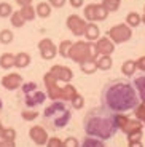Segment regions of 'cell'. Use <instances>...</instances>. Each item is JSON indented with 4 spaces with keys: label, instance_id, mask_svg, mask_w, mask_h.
Returning <instances> with one entry per match:
<instances>
[{
    "label": "cell",
    "instance_id": "816d5d0a",
    "mask_svg": "<svg viewBox=\"0 0 145 147\" xmlns=\"http://www.w3.org/2000/svg\"><path fill=\"white\" fill-rule=\"evenodd\" d=\"M0 110H2V99H0Z\"/></svg>",
    "mask_w": 145,
    "mask_h": 147
},
{
    "label": "cell",
    "instance_id": "2e32d148",
    "mask_svg": "<svg viewBox=\"0 0 145 147\" xmlns=\"http://www.w3.org/2000/svg\"><path fill=\"white\" fill-rule=\"evenodd\" d=\"M15 64H16V55L3 53L0 56V67L2 69H11V67H15Z\"/></svg>",
    "mask_w": 145,
    "mask_h": 147
},
{
    "label": "cell",
    "instance_id": "8d00e7d4",
    "mask_svg": "<svg viewBox=\"0 0 145 147\" xmlns=\"http://www.w3.org/2000/svg\"><path fill=\"white\" fill-rule=\"evenodd\" d=\"M37 88H38V86H37L35 82H26V83L21 85V90H22L24 94H30V93L37 91Z\"/></svg>",
    "mask_w": 145,
    "mask_h": 147
},
{
    "label": "cell",
    "instance_id": "52a82bcc",
    "mask_svg": "<svg viewBox=\"0 0 145 147\" xmlns=\"http://www.w3.org/2000/svg\"><path fill=\"white\" fill-rule=\"evenodd\" d=\"M38 51H40V56L45 61H51L58 55V48H56V45L53 43L51 38H42L38 42Z\"/></svg>",
    "mask_w": 145,
    "mask_h": 147
},
{
    "label": "cell",
    "instance_id": "c3c4849f",
    "mask_svg": "<svg viewBox=\"0 0 145 147\" xmlns=\"http://www.w3.org/2000/svg\"><path fill=\"white\" fill-rule=\"evenodd\" d=\"M16 3L21 5V7H26V5H30V3H32V0H16Z\"/></svg>",
    "mask_w": 145,
    "mask_h": 147
},
{
    "label": "cell",
    "instance_id": "60d3db41",
    "mask_svg": "<svg viewBox=\"0 0 145 147\" xmlns=\"http://www.w3.org/2000/svg\"><path fill=\"white\" fill-rule=\"evenodd\" d=\"M46 147H64V141L59 138H50L46 142Z\"/></svg>",
    "mask_w": 145,
    "mask_h": 147
},
{
    "label": "cell",
    "instance_id": "74e56055",
    "mask_svg": "<svg viewBox=\"0 0 145 147\" xmlns=\"http://www.w3.org/2000/svg\"><path fill=\"white\" fill-rule=\"evenodd\" d=\"M115 121H116L118 129H123L124 125L129 121V117H128V115H123V114H115Z\"/></svg>",
    "mask_w": 145,
    "mask_h": 147
},
{
    "label": "cell",
    "instance_id": "d4e9b609",
    "mask_svg": "<svg viewBox=\"0 0 145 147\" xmlns=\"http://www.w3.org/2000/svg\"><path fill=\"white\" fill-rule=\"evenodd\" d=\"M107 16H109V10L104 7L102 3L96 5V11H94V22L97 21H105L107 19Z\"/></svg>",
    "mask_w": 145,
    "mask_h": 147
},
{
    "label": "cell",
    "instance_id": "83f0119b",
    "mask_svg": "<svg viewBox=\"0 0 145 147\" xmlns=\"http://www.w3.org/2000/svg\"><path fill=\"white\" fill-rule=\"evenodd\" d=\"M73 42L70 40H62L58 47V53L62 56V58H69V53H70V48H72Z\"/></svg>",
    "mask_w": 145,
    "mask_h": 147
},
{
    "label": "cell",
    "instance_id": "836d02e7",
    "mask_svg": "<svg viewBox=\"0 0 145 147\" xmlns=\"http://www.w3.org/2000/svg\"><path fill=\"white\" fill-rule=\"evenodd\" d=\"M102 5L109 10V13H112V11H116L120 8L121 0H102Z\"/></svg>",
    "mask_w": 145,
    "mask_h": 147
},
{
    "label": "cell",
    "instance_id": "e0dca14e",
    "mask_svg": "<svg viewBox=\"0 0 145 147\" xmlns=\"http://www.w3.org/2000/svg\"><path fill=\"white\" fill-rule=\"evenodd\" d=\"M136 70H137V64H136V61H132V59L124 61L123 66H121V72H123V75H126V77H132L136 74Z\"/></svg>",
    "mask_w": 145,
    "mask_h": 147
},
{
    "label": "cell",
    "instance_id": "8fae6325",
    "mask_svg": "<svg viewBox=\"0 0 145 147\" xmlns=\"http://www.w3.org/2000/svg\"><path fill=\"white\" fill-rule=\"evenodd\" d=\"M21 85H22V77L19 74L11 72V74H7V75L2 78V86H3L5 90H10V91L18 90Z\"/></svg>",
    "mask_w": 145,
    "mask_h": 147
},
{
    "label": "cell",
    "instance_id": "ba28073f",
    "mask_svg": "<svg viewBox=\"0 0 145 147\" xmlns=\"http://www.w3.org/2000/svg\"><path fill=\"white\" fill-rule=\"evenodd\" d=\"M29 138L37 144V146H45V144L48 142V139H50L46 129H45L43 126H40V125L32 126V128L29 129Z\"/></svg>",
    "mask_w": 145,
    "mask_h": 147
},
{
    "label": "cell",
    "instance_id": "d6986e66",
    "mask_svg": "<svg viewBox=\"0 0 145 147\" xmlns=\"http://www.w3.org/2000/svg\"><path fill=\"white\" fill-rule=\"evenodd\" d=\"M134 88L136 91H137L139 98H140V101H145V75H140V77H137L134 80Z\"/></svg>",
    "mask_w": 145,
    "mask_h": 147
},
{
    "label": "cell",
    "instance_id": "f907efd6",
    "mask_svg": "<svg viewBox=\"0 0 145 147\" xmlns=\"http://www.w3.org/2000/svg\"><path fill=\"white\" fill-rule=\"evenodd\" d=\"M3 125H2V121H0V138H2V134H3Z\"/></svg>",
    "mask_w": 145,
    "mask_h": 147
},
{
    "label": "cell",
    "instance_id": "f35d334b",
    "mask_svg": "<svg viewBox=\"0 0 145 147\" xmlns=\"http://www.w3.org/2000/svg\"><path fill=\"white\" fill-rule=\"evenodd\" d=\"M3 141H15L16 139V129L15 128H5L3 134H2Z\"/></svg>",
    "mask_w": 145,
    "mask_h": 147
},
{
    "label": "cell",
    "instance_id": "f1b7e54d",
    "mask_svg": "<svg viewBox=\"0 0 145 147\" xmlns=\"http://www.w3.org/2000/svg\"><path fill=\"white\" fill-rule=\"evenodd\" d=\"M94 11H96V3H89V5L85 7L83 16L88 22H94Z\"/></svg>",
    "mask_w": 145,
    "mask_h": 147
},
{
    "label": "cell",
    "instance_id": "e575fe53",
    "mask_svg": "<svg viewBox=\"0 0 145 147\" xmlns=\"http://www.w3.org/2000/svg\"><path fill=\"white\" fill-rule=\"evenodd\" d=\"M21 117H22V120H26V121H32L38 117V112L34 110V109H26L21 112Z\"/></svg>",
    "mask_w": 145,
    "mask_h": 147
},
{
    "label": "cell",
    "instance_id": "681fc988",
    "mask_svg": "<svg viewBox=\"0 0 145 147\" xmlns=\"http://www.w3.org/2000/svg\"><path fill=\"white\" fill-rule=\"evenodd\" d=\"M128 146L129 147H144V144H142V141H137V142H129Z\"/></svg>",
    "mask_w": 145,
    "mask_h": 147
},
{
    "label": "cell",
    "instance_id": "6da1fadb",
    "mask_svg": "<svg viewBox=\"0 0 145 147\" xmlns=\"http://www.w3.org/2000/svg\"><path fill=\"white\" fill-rule=\"evenodd\" d=\"M101 101L102 106L112 112L124 114L128 110H134L140 102V98L132 83L126 80H113L102 88Z\"/></svg>",
    "mask_w": 145,
    "mask_h": 147
},
{
    "label": "cell",
    "instance_id": "ac0fdd59",
    "mask_svg": "<svg viewBox=\"0 0 145 147\" xmlns=\"http://www.w3.org/2000/svg\"><path fill=\"white\" fill-rule=\"evenodd\" d=\"M97 59H88V61H85V63L80 64V69L83 74H88V75H91V74H94L97 69V63H96Z\"/></svg>",
    "mask_w": 145,
    "mask_h": 147
},
{
    "label": "cell",
    "instance_id": "44dd1931",
    "mask_svg": "<svg viewBox=\"0 0 145 147\" xmlns=\"http://www.w3.org/2000/svg\"><path fill=\"white\" fill-rule=\"evenodd\" d=\"M37 16L38 18H48V16L51 15V5L48 3V2H40V3L37 5Z\"/></svg>",
    "mask_w": 145,
    "mask_h": 147
},
{
    "label": "cell",
    "instance_id": "7bdbcfd3",
    "mask_svg": "<svg viewBox=\"0 0 145 147\" xmlns=\"http://www.w3.org/2000/svg\"><path fill=\"white\" fill-rule=\"evenodd\" d=\"M137 141H142V131L132 133V134L128 136V144H129V142H137Z\"/></svg>",
    "mask_w": 145,
    "mask_h": 147
},
{
    "label": "cell",
    "instance_id": "4dcf8cb0",
    "mask_svg": "<svg viewBox=\"0 0 145 147\" xmlns=\"http://www.w3.org/2000/svg\"><path fill=\"white\" fill-rule=\"evenodd\" d=\"M134 115L137 120H140L142 123H145V101H140L139 106L134 109Z\"/></svg>",
    "mask_w": 145,
    "mask_h": 147
},
{
    "label": "cell",
    "instance_id": "ab89813d",
    "mask_svg": "<svg viewBox=\"0 0 145 147\" xmlns=\"http://www.w3.org/2000/svg\"><path fill=\"white\" fill-rule=\"evenodd\" d=\"M70 104H72V107L73 109H83V106H85V99H83V96L81 94H77L75 98H73L72 101H70Z\"/></svg>",
    "mask_w": 145,
    "mask_h": 147
},
{
    "label": "cell",
    "instance_id": "7402d4cb",
    "mask_svg": "<svg viewBox=\"0 0 145 147\" xmlns=\"http://www.w3.org/2000/svg\"><path fill=\"white\" fill-rule=\"evenodd\" d=\"M96 63H97L99 70H109V69H112V66H113L112 56H99Z\"/></svg>",
    "mask_w": 145,
    "mask_h": 147
},
{
    "label": "cell",
    "instance_id": "f6af8a7d",
    "mask_svg": "<svg viewBox=\"0 0 145 147\" xmlns=\"http://www.w3.org/2000/svg\"><path fill=\"white\" fill-rule=\"evenodd\" d=\"M48 3L51 5V7H54V8H61L65 5V0H48Z\"/></svg>",
    "mask_w": 145,
    "mask_h": 147
},
{
    "label": "cell",
    "instance_id": "603a6c76",
    "mask_svg": "<svg viewBox=\"0 0 145 147\" xmlns=\"http://www.w3.org/2000/svg\"><path fill=\"white\" fill-rule=\"evenodd\" d=\"M22 13V16H24L26 21H34V19L37 18V10L32 7V5H26V7H21V10H19Z\"/></svg>",
    "mask_w": 145,
    "mask_h": 147
},
{
    "label": "cell",
    "instance_id": "9a60e30c",
    "mask_svg": "<svg viewBox=\"0 0 145 147\" xmlns=\"http://www.w3.org/2000/svg\"><path fill=\"white\" fill-rule=\"evenodd\" d=\"M77 94H78V91H77L75 86L70 85V83H65L64 86H62V91H61V101H67V102H70Z\"/></svg>",
    "mask_w": 145,
    "mask_h": 147
},
{
    "label": "cell",
    "instance_id": "ffe728a7",
    "mask_svg": "<svg viewBox=\"0 0 145 147\" xmlns=\"http://www.w3.org/2000/svg\"><path fill=\"white\" fill-rule=\"evenodd\" d=\"M30 64V56L29 53H18L16 55V64L15 67H18V69H24V67H27Z\"/></svg>",
    "mask_w": 145,
    "mask_h": 147
},
{
    "label": "cell",
    "instance_id": "277c9868",
    "mask_svg": "<svg viewBox=\"0 0 145 147\" xmlns=\"http://www.w3.org/2000/svg\"><path fill=\"white\" fill-rule=\"evenodd\" d=\"M69 58L77 64H81L85 61H88V59H97L99 53L96 50V43H91L88 40L73 42L72 48H70V53H69Z\"/></svg>",
    "mask_w": 145,
    "mask_h": 147
},
{
    "label": "cell",
    "instance_id": "9c48e42d",
    "mask_svg": "<svg viewBox=\"0 0 145 147\" xmlns=\"http://www.w3.org/2000/svg\"><path fill=\"white\" fill-rule=\"evenodd\" d=\"M50 72L54 75L58 82H65V83H69V82L72 80V77H73V72H72V69H70V67L59 66V64H58V66L51 67Z\"/></svg>",
    "mask_w": 145,
    "mask_h": 147
},
{
    "label": "cell",
    "instance_id": "ee69618b",
    "mask_svg": "<svg viewBox=\"0 0 145 147\" xmlns=\"http://www.w3.org/2000/svg\"><path fill=\"white\" fill-rule=\"evenodd\" d=\"M136 64H137V70L145 72V56H140V58L136 61Z\"/></svg>",
    "mask_w": 145,
    "mask_h": 147
},
{
    "label": "cell",
    "instance_id": "30bf717a",
    "mask_svg": "<svg viewBox=\"0 0 145 147\" xmlns=\"http://www.w3.org/2000/svg\"><path fill=\"white\" fill-rule=\"evenodd\" d=\"M46 98H48L46 93L37 90V91L24 96V104L27 106V109H32V107H37V106H40V104H43Z\"/></svg>",
    "mask_w": 145,
    "mask_h": 147
},
{
    "label": "cell",
    "instance_id": "7dc6e473",
    "mask_svg": "<svg viewBox=\"0 0 145 147\" xmlns=\"http://www.w3.org/2000/svg\"><path fill=\"white\" fill-rule=\"evenodd\" d=\"M0 147H16L15 146V141H0Z\"/></svg>",
    "mask_w": 145,
    "mask_h": 147
},
{
    "label": "cell",
    "instance_id": "f546056e",
    "mask_svg": "<svg viewBox=\"0 0 145 147\" xmlns=\"http://www.w3.org/2000/svg\"><path fill=\"white\" fill-rule=\"evenodd\" d=\"M61 91H62V88L56 85V86H53V88L46 90V94H48V98H50L51 101H61Z\"/></svg>",
    "mask_w": 145,
    "mask_h": 147
},
{
    "label": "cell",
    "instance_id": "5bb4252c",
    "mask_svg": "<svg viewBox=\"0 0 145 147\" xmlns=\"http://www.w3.org/2000/svg\"><path fill=\"white\" fill-rule=\"evenodd\" d=\"M121 131H123L126 136H129V134H132V133L142 131V121L137 120V118H129V121L124 125V128L121 129Z\"/></svg>",
    "mask_w": 145,
    "mask_h": 147
},
{
    "label": "cell",
    "instance_id": "7a4b0ae2",
    "mask_svg": "<svg viewBox=\"0 0 145 147\" xmlns=\"http://www.w3.org/2000/svg\"><path fill=\"white\" fill-rule=\"evenodd\" d=\"M115 114L107 107L101 106V107H94L91 109L83 120V128L86 131L88 136L97 138V139L107 141L118 131L115 121Z\"/></svg>",
    "mask_w": 145,
    "mask_h": 147
},
{
    "label": "cell",
    "instance_id": "7c38bea8",
    "mask_svg": "<svg viewBox=\"0 0 145 147\" xmlns=\"http://www.w3.org/2000/svg\"><path fill=\"white\" fill-rule=\"evenodd\" d=\"M96 50H97L99 56H110L115 51V43L109 37H101L99 40H96Z\"/></svg>",
    "mask_w": 145,
    "mask_h": 147
},
{
    "label": "cell",
    "instance_id": "d590c367",
    "mask_svg": "<svg viewBox=\"0 0 145 147\" xmlns=\"http://www.w3.org/2000/svg\"><path fill=\"white\" fill-rule=\"evenodd\" d=\"M43 82H45V86H46V90H48V88H53V86H56V85H58V80H56V77H54L51 72H46V74L43 75Z\"/></svg>",
    "mask_w": 145,
    "mask_h": 147
},
{
    "label": "cell",
    "instance_id": "4fadbf2b",
    "mask_svg": "<svg viewBox=\"0 0 145 147\" xmlns=\"http://www.w3.org/2000/svg\"><path fill=\"white\" fill-rule=\"evenodd\" d=\"M85 37H86L88 42H94L101 38V29L96 22H88L86 30H85Z\"/></svg>",
    "mask_w": 145,
    "mask_h": 147
},
{
    "label": "cell",
    "instance_id": "bcb514c9",
    "mask_svg": "<svg viewBox=\"0 0 145 147\" xmlns=\"http://www.w3.org/2000/svg\"><path fill=\"white\" fill-rule=\"evenodd\" d=\"M69 2H70V7L73 8H81L85 3V0H69Z\"/></svg>",
    "mask_w": 145,
    "mask_h": 147
},
{
    "label": "cell",
    "instance_id": "f5cc1de1",
    "mask_svg": "<svg viewBox=\"0 0 145 147\" xmlns=\"http://www.w3.org/2000/svg\"><path fill=\"white\" fill-rule=\"evenodd\" d=\"M144 15H145V7H144Z\"/></svg>",
    "mask_w": 145,
    "mask_h": 147
},
{
    "label": "cell",
    "instance_id": "1f68e13d",
    "mask_svg": "<svg viewBox=\"0 0 145 147\" xmlns=\"http://www.w3.org/2000/svg\"><path fill=\"white\" fill-rule=\"evenodd\" d=\"M13 32H11L10 29H3V30H0V43H3V45H8L13 42Z\"/></svg>",
    "mask_w": 145,
    "mask_h": 147
},
{
    "label": "cell",
    "instance_id": "d6a6232c",
    "mask_svg": "<svg viewBox=\"0 0 145 147\" xmlns=\"http://www.w3.org/2000/svg\"><path fill=\"white\" fill-rule=\"evenodd\" d=\"M13 15V8L8 2H2L0 3V18H10Z\"/></svg>",
    "mask_w": 145,
    "mask_h": 147
},
{
    "label": "cell",
    "instance_id": "8992f818",
    "mask_svg": "<svg viewBox=\"0 0 145 147\" xmlns=\"http://www.w3.org/2000/svg\"><path fill=\"white\" fill-rule=\"evenodd\" d=\"M65 26H67V29H69L73 35L81 37V35H85L88 21L85 18H81V16H78V15H70L69 18H67V21H65Z\"/></svg>",
    "mask_w": 145,
    "mask_h": 147
},
{
    "label": "cell",
    "instance_id": "4316f807",
    "mask_svg": "<svg viewBox=\"0 0 145 147\" xmlns=\"http://www.w3.org/2000/svg\"><path fill=\"white\" fill-rule=\"evenodd\" d=\"M140 22H142V16L139 15V13H136V11H131V13H128V16H126V24H128L129 27H137Z\"/></svg>",
    "mask_w": 145,
    "mask_h": 147
},
{
    "label": "cell",
    "instance_id": "3957f363",
    "mask_svg": "<svg viewBox=\"0 0 145 147\" xmlns=\"http://www.w3.org/2000/svg\"><path fill=\"white\" fill-rule=\"evenodd\" d=\"M72 114L62 101H53L43 112V121L51 129H62L70 123Z\"/></svg>",
    "mask_w": 145,
    "mask_h": 147
},
{
    "label": "cell",
    "instance_id": "b9f144b4",
    "mask_svg": "<svg viewBox=\"0 0 145 147\" xmlns=\"http://www.w3.org/2000/svg\"><path fill=\"white\" fill-rule=\"evenodd\" d=\"M64 147H80V142H78L77 138L69 136L67 139H64Z\"/></svg>",
    "mask_w": 145,
    "mask_h": 147
},
{
    "label": "cell",
    "instance_id": "484cf974",
    "mask_svg": "<svg viewBox=\"0 0 145 147\" xmlns=\"http://www.w3.org/2000/svg\"><path fill=\"white\" fill-rule=\"evenodd\" d=\"M10 21H11V26L13 27H22L26 22H27L24 19V16H22L21 11H13V15L10 16Z\"/></svg>",
    "mask_w": 145,
    "mask_h": 147
},
{
    "label": "cell",
    "instance_id": "cb8c5ba5",
    "mask_svg": "<svg viewBox=\"0 0 145 147\" xmlns=\"http://www.w3.org/2000/svg\"><path fill=\"white\" fill-rule=\"evenodd\" d=\"M80 147H105L104 146V141L97 139V138H93V136H86L83 139V142L80 144Z\"/></svg>",
    "mask_w": 145,
    "mask_h": 147
},
{
    "label": "cell",
    "instance_id": "5b68a950",
    "mask_svg": "<svg viewBox=\"0 0 145 147\" xmlns=\"http://www.w3.org/2000/svg\"><path fill=\"white\" fill-rule=\"evenodd\" d=\"M113 43H124L132 37V27H129L126 22H121V24H116L112 29L109 30V35H107Z\"/></svg>",
    "mask_w": 145,
    "mask_h": 147
}]
</instances>
